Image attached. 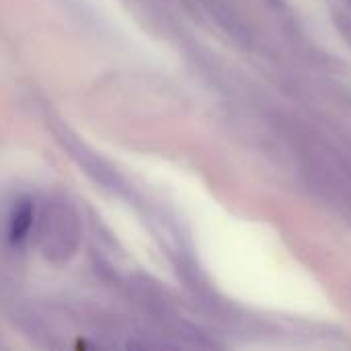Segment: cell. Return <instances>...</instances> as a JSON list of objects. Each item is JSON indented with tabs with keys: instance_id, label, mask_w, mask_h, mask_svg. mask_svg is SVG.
Returning <instances> with one entry per match:
<instances>
[{
	"instance_id": "1",
	"label": "cell",
	"mask_w": 351,
	"mask_h": 351,
	"mask_svg": "<svg viewBox=\"0 0 351 351\" xmlns=\"http://www.w3.org/2000/svg\"><path fill=\"white\" fill-rule=\"evenodd\" d=\"M31 226H33V202L23 197L12 206V212H10V222H8L10 243L21 245L27 239Z\"/></svg>"
}]
</instances>
